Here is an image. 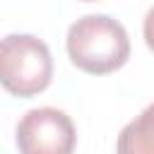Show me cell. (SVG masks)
Here are the masks:
<instances>
[{
    "instance_id": "cell-3",
    "label": "cell",
    "mask_w": 154,
    "mask_h": 154,
    "mask_svg": "<svg viewBox=\"0 0 154 154\" xmlns=\"http://www.w3.org/2000/svg\"><path fill=\"white\" fill-rule=\"evenodd\" d=\"M14 140L22 154H72L77 132L65 111L41 106L19 118Z\"/></svg>"
},
{
    "instance_id": "cell-2",
    "label": "cell",
    "mask_w": 154,
    "mask_h": 154,
    "mask_svg": "<svg viewBox=\"0 0 154 154\" xmlns=\"http://www.w3.org/2000/svg\"><path fill=\"white\" fill-rule=\"evenodd\" d=\"M53 79L48 46L34 34H7L0 38V84L22 99L41 94Z\"/></svg>"
},
{
    "instance_id": "cell-1",
    "label": "cell",
    "mask_w": 154,
    "mask_h": 154,
    "mask_svg": "<svg viewBox=\"0 0 154 154\" xmlns=\"http://www.w3.org/2000/svg\"><path fill=\"white\" fill-rule=\"evenodd\" d=\"M72 65L89 75H108L125 65L130 38L125 26L108 14H84L70 24L65 38Z\"/></svg>"
},
{
    "instance_id": "cell-4",
    "label": "cell",
    "mask_w": 154,
    "mask_h": 154,
    "mask_svg": "<svg viewBox=\"0 0 154 154\" xmlns=\"http://www.w3.org/2000/svg\"><path fill=\"white\" fill-rule=\"evenodd\" d=\"M118 154H154V103H149L135 120H130L116 144Z\"/></svg>"
},
{
    "instance_id": "cell-5",
    "label": "cell",
    "mask_w": 154,
    "mask_h": 154,
    "mask_svg": "<svg viewBox=\"0 0 154 154\" xmlns=\"http://www.w3.org/2000/svg\"><path fill=\"white\" fill-rule=\"evenodd\" d=\"M142 31H144V41H147L149 51H154V5H152V7L147 10V14H144Z\"/></svg>"
}]
</instances>
